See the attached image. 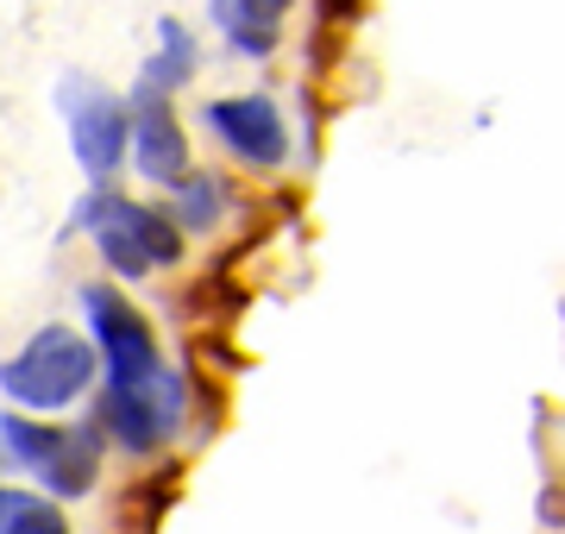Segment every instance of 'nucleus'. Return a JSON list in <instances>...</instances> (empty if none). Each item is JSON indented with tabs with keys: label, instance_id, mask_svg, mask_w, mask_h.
<instances>
[{
	"label": "nucleus",
	"instance_id": "1",
	"mask_svg": "<svg viewBox=\"0 0 565 534\" xmlns=\"http://www.w3.org/2000/svg\"><path fill=\"white\" fill-rule=\"evenodd\" d=\"M76 226L95 233L102 258L120 277H151L158 265H177L182 258V226L163 207H139V202H126V195H114V189L88 195L76 207Z\"/></svg>",
	"mask_w": 565,
	"mask_h": 534
},
{
	"label": "nucleus",
	"instance_id": "2",
	"mask_svg": "<svg viewBox=\"0 0 565 534\" xmlns=\"http://www.w3.org/2000/svg\"><path fill=\"white\" fill-rule=\"evenodd\" d=\"M88 377H95V346L51 321L25 340L20 359L0 365V396H13L20 409H63L88 391Z\"/></svg>",
	"mask_w": 565,
	"mask_h": 534
},
{
	"label": "nucleus",
	"instance_id": "3",
	"mask_svg": "<svg viewBox=\"0 0 565 534\" xmlns=\"http://www.w3.org/2000/svg\"><path fill=\"white\" fill-rule=\"evenodd\" d=\"M102 421L120 434L132 452L163 447V440L182 428V384H177L163 365L151 371V377H132V384H107Z\"/></svg>",
	"mask_w": 565,
	"mask_h": 534
},
{
	"label": "nucleus",
	"instance_id": "4",
	"mask_svg": "<svg viewBox=\"0 0 565 534\" xmlns=\"http://www.w3.org/2000/svg\"><path fill=\"white\" fill-rule=\"evenodd\" d=\"M63 107H70V145H76V164L107 183L114 170L126 164V107L107 95V88L82 83V76H63Z\"/></svg>",
	"mask_w": 565,
	"mask_h": 534
},
{
	"label": "nucleus",
	"instance_id": "5",
	"mask_svg": "<svg viewBox=\"0 0 565 534\" xmlns=\"http://www.w3.org/2000/svg\"><path fill=\"white\" fill-rule=\"evenodd\" d=\"M82 309L95 321V340H102V365L107 384H132V377H151L158 371V340H151V321H145L126 296L88 284L82 289Z\"/></svg>",
	"mask_w": 565,
	"mask_h": 534
},
{
	"label": "nucleus",
	"instance_id": "6",
	"mask_svg": "<svg viewBox=\"0 0 565 534\" xmlns=\"http://www.w3.org/2000/svg\"><path fill=\"white\" fill-rule=\"evenodd\" d=\"M207 126L226 139L233 158H245V164H258V170H277L282 158H289V126H282V114L264 102V95L207 102Z\"/></svg>",
	"mask_w": 565,
	"mask_h": 534
},
{
	"label": "nucleus",
	"instance_id": "7",
	"mask_svg": "<svg viewBox=\"0 0 565 534\" xmlns=\"http://www.w3.org/2000/svg\"><path fill=\"white\" fill-rule=\"evenodd\" d=\"M126 151H132V170L145 183L177 189L189 177V139H182L170 102H139L126 114Z\"/></svg>",
	"mask_w": 565,
	"mask_h": 534
},
{
	"label": "nucleus",
	"instance_id": "8",
	"mask_svg": "<svg viewBox=\"0 0 565 534\" xmlns=\"http://www.w3.org/2000/svg\"><path fill=\"white\" fill-rule=\"evenodd\" d=\"M102 428L88 421V428H57V447H51V459L39 466V478L51 484V496H82L88 484H95V466H102Z\"/></svg>",
	"mask_w": 565,
	"mask_h": 534
},
{
	"label": "nucleus",
	"instance_id": "9",
	"mask_svg": "<svg viewBox=\"0 0 565 534\" xmlns=\"http://www.w3.org/2000/svg\"><path fill=\"white\" fill-rule=\"evenodd\" d=\"M282 13H289V0H214V20L226 25L233 51H245V57H264L277 44Z\"/></svg>",
	"mask_w": 565,
	"mask_h": 534
},
{
	"label": "nucleus",
	"instance_id": "10",
	"mask_svg": "<svg viewBox=\"0 0 565 534\" xmlns=\"http://www.w3.org/2000/svg\"><path fill=\"white\" fill-rule=\"evenodd\" d=\"M158 39H163V57L145 63V76H139V102H163L170 88H182L189 76H195V39L182 32L177 20H163L158 25Z\"/></svg>",
	"mask_w": 565,
	"mask_h": 534
},
{
	"label": "nucleus",
	"instance_id": "11",
	"mask_svg": "<svg viewBox=\"0 0 565 534\" xmlns=\"http://www.w3.org/2000/svg\"><path fill=\"white\" fill-rule=\"evenodd\" d=\"M0 534H70L63 528V515L51 503L25 491H0Z\"/></svg>",
	"mask_w": 565,
	"mask_h": 534
},
{
	"label": "nucleus",
	"instance_id": "12",
	"mask_svg": "<svg viewBox=\"0 0 565 534\" xmlns=\"http://www.w3.org/2000/svg\"><path fill=\"white\" fill-rule=\"evenodd\" d=\"M177 221H182V226H195V233H207V226L221 221V183L189 170V177L177 183Z\"/></svg>",
	"mask_w": 565,
	"mask_h": 534
}]
</instances>
